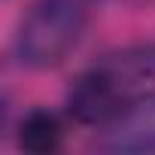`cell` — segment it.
<instances>
[{
	"instance_id": "6da1fadb",
	"label": "cell",
	"mask_w": 155,
	"mask_h": 155,
	"mask_svg": "<svg viewBox=\"0 0 155 155\" xmlns=\"http://www.w3.org/2000/svg\"><path fill=\"white\" fill-rule=\"evenodd\" d=\"M85 6L79 0H34L15 31V58L25 67H55L79 43Z\"/></svg>"
},
{
	"instance_id": "7a4b0ae2",
	"label": "cell",
	"mask_w": 155,
	"mask_h": 155,
	"mask_svg": "<svg viewBox=\"0 0 155 155\" xmlns=\"http://www.w3.org/2000/svg\"><path fill=\"white\" fill-rule=\"evenodd\" d=\"M119 79L107 70H91L85 76L73 82L70 94H67V110L76 122L82 125H101L110 122L119 113Z\"/></svg>"
},
{
	"instance_id": "3957f363",
	"label": "cell",
	"mask_w": 155,
	"mask_h": 155,
	"mask_svg": "<svg viewBox=\"0 0 155 155\" xmlns=\"http://www.w3.org/2000/svg\"><path fill=\"white\" fill-rule=\"evenodd\" d=\"M101 149L107 152H155V94L119 110L101 137Z\"/></svg>"
},
{
	"instance_id": "277c9868",
	"label": "cell",
	"mask_w": 155,
	"mask_h": 155,
	"mask_svg": "<svg viewBox=\"0 0 155 155\" xmlns=\"http://www.w3.org/2000/svg\"><path fill=\"white\" fill-rule=\"evenodd\" d=\"M61 122L55 113L49 110H34L21 119L18 125V146L25 152H34V155H46V152H55L61 146Z\"/></svg>"
}]
</instances>
